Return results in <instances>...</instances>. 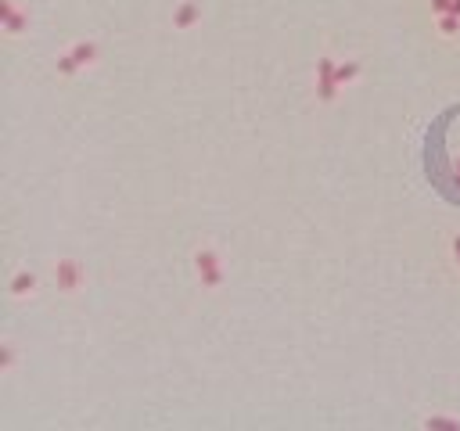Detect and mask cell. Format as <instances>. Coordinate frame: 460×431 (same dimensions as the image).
<instances>
[{
    "mask_svg": "<svg viewBox=\"0 0 460 431\" xmlns=\"http://www.w3.org/2000/svg\"><path fill=\"white\" fill-rule=\"evenodd\" d=\"M191 277H195L198 291H205V295H220L227 288V255L216 241L202 237L191 248Z\"/></svg>",
    "mask_w": 460,
    "mask_h": 431,
    "instance_id": "6da1fadb",
    "label": "cell"
},
{
    "mask_svg": "<svg viewBox=\"0 0 460 431\" xmlns=\"http://www.w3.org/2000/svg\"><path fill=\"white\" fill-rule=\"evenodd\" d=\"M342 86H338V54L327 43L320 47L317 61H313V104L317 108H334L342 101Z\"/></svg>",
    "mask_w": 460,
    "mask_h": 431,
    "instance_id": "7a4b0ae2",
    "label": "cell"
},
{
    "mask_svg": "<svg viewBox=\"0 0 460 431\" xmlns=\"http://www.w3.org/2000/svg\"><path fill=\"white\" fill-rule=\"evenodd\" d=\"M47 280H51V288L61 298H79L83 291H87V284H90V273H87V266H83L76 255H58L47 266Z\"/></svg>",
    "mask_w": 460,
    "mask_h": 431,
    "instance_id": "3957f363",
    "label": "cell"
},
{
    "mask_svg": "<svg viewBox=\"0 0 460 431\" xmlns=\"http://www.w3.org/2000/svg\"><path fill=\"white\" fill-rule=\"evenodd\" d=\"M0 33H4L8 43L26 40L33 33V15L22 0H4V4H0Z\"/></svg>",
    "mask_w": 460,
    "mask_h": 431,
    "instance_id": "277c9868",
    "label": "cell"
},
{
    "mask_svg": "<svg viewBox=\"0 0 460 431\" xmlns=\"http://www.w3.org/2000/svg\"><path fill=\"white\" fill-rule=\"evenodd\" d=\"M40 288H44V277L36 270H29V266H18L8 277V298L11 302H33L40 295Z\"/></svg>",
    "mask_w": 460,
    "mask_h": 431,
    "instance_id": "5b68a950",
    "label": "cell"
},
{
    "mask_svg": "<svg viewBox=\"0 0 460 431\" xmlns=\"http://www.w3.org/2000/svg\"><path fill=\"white\" fill-rule=\"evenodd\" d=\"M205 18L202 0H173V11H170V26L176 33H195Z\"/></svg>",
    "mask_w": 460,
    "mask_h": 431,
    "instance_id": "8992f818",
    "label": "cell"
},
{
    "mask_svg": "<svg viewBox=\"0 0 460 431\" xmlns=\"http://www.w3.org/2000/svg\"><path fill=\"white\" fill-rule=\"evenodd\" d=\"M65 51L76 58V65L83 69V76H87V72H94L97 65H101V43H97L94 36H79V40H72Z\"/></svg>",
    "mask_w": 460,
    "mask_h": 431,
    "instance_id": "52a82bcc",
    "label": "cell"
},
{
    "mask_svg": "<svg viewBox=\"0 0 460 431\" xmlns=\"http://www.w3.org/2000/svg\"><path fill=\"white\" fill-rule=\"evenodd\" d=\"M363 58L360 54H338V86L349 90V86H356L363 79Z\"/></svg>",
    "mask_w": 460,
    "mask_h": 431,
    "instance_id": "ba28073f",
    "label": "cell"
},
{
    "mask_svg": "<svg viewBox=\"0 0 460 431\" xmlns=\"http://www.w3.org/2000/svg\"><path fill=\"white\" fill-rule=\"evenodd\" d=\"M432 33H435V40H443V43H457L460 40V15H453V11L435 15L432 18Z\"/></svg>",
    "mask_w": 460,
    "mask_h": 431,
    "instance_id": "9c48e42d",
    "label": "cell"
},
{
    "mask_svg": "<svg viewBox=\"0 0 460 431\" xmlns=\"http://www.w3.org/2000/svg\"><path fill=\"white\" fill-rule=\"evenodd\" d=\"M51 72L61 79V83H76L79 76H83V69H79V65H76V58L65 51V47H61L58 54H54V61H51Z\"/></svg>",
    "mask_w": 460,
    "mask_h": 431,
    "instance_id": "30bf717a",
    "label": "cell"
},
{
    "mask_svg": "<svg viewBox=\"0 0 460 431\" xmlns=\"http://www.w3.org/2000/svg\"><path fill=\"white\" fill-rule=\"evenodd\" d=\"M15 366H18V345L15 341H4L0 345V374H15Z\"/></svg>",
    "mask_w": 460,
    "mask_h": 431,
    "instance_id": "8fae6325",
    "label": "cell"
},
{
    "mask_svg": "<svg viewBox=\"0 0 460 431\" xmlns=\"http://www.w3.org/2000/svg\"><path fill=\"white\" fill-rule=\"evenodd\" d=\"M446 266L460 277V230H453V234L446 237Z\"/></svg>",
    "mask_w": 460,
    "mask_h": 431,
    "instance_id": "7c38bea8",
    "label": "cell"
},
{
    "mask_svg": "<svg viewBox=\"0 0 460 431\" xmlns=\"http://www.w3.org/2000/svg\"><path fill=\"white\" fill-rule=\"evenodd\" d=\"M421 424H425V428H460V417L438 414V409H435V414H425V417H421Z\"/></svg>",
    "mask_w": 460,
    "mask_h": 431,
    "instance_id": "4fadbf2b",
    "label": "cell"
},
{
    "mask_svg": "<svg viewBox=\"0 0 460 431\" xmlns=\"http://www.w3.org/2000/svg\"><path fill=\"white\" fill-rule=\"evenodd\" d=\"M453 8V0H428V11H432V18L435 15H446Z\"/></svg>",
    "mask_w": 460,
    "mask_h": 431,
    "instance_id": "5bb4252c",
    "label": "cell"
},
{
    "mask_svg": "<svg viewBox=\"0 0 460 431\" xmlns=\"http://www.w3.org/2000/svg\"><path fill=\"white\" fill-rule=\"evenodd\" d=\"M453 177H457V184H460V155H453Z\"/></svg>",
    "mask_w": 460,
    "mask_h": 431,
    "instance_id": "9a60e30c",
    "label": "cell"
},
{
    "mask_svg": "<svg viewBox=\"0 0 460 431\" xmlns=\"http://www.w3.org/2000/svg\"><path fill=\"white\" fill-rule=\"evenodd\" d=\"M453 15H460V0H453V8H450Z\"/></svg>",
    "mask_w": 460,
    "mask_h": 431,
    "instance_id": "2e32d148",
    "label": "cell"
}]
</instances>
